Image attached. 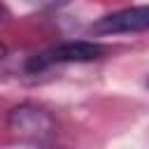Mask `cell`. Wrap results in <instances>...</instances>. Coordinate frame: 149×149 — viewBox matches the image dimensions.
I'll list each match as a JSON object with an SVG mask.
<instances>
[{"instance_id": "6da1fadb", "label": "cell", "mask_w": 149, "mask_h": 149, "mask_svg": "<svg viewBox=\"0 0 149 149\" xmlns=\"http://www.w3.org/2000/svg\"><path fill=\"white\" fill-rule=\"evenodd\" d=\"M7 126L14 137H19L21 142H30V144H44L56 133V119L44 107L28 105V102L9 112Z\"/></svg>"}, {"instance_id": "7a4b0ae2", "label": "cell", "mask_w": 149, "mask_h": 149, "mask_svg": "<svg viewBox=\"0 0 149 149\" xmlns=\"http://www.w3.org/2000/svg\"><path fill=\"white\" fill-rule=\"evenodd\" d=\"M105 54H107V47L98 44V42H86V40L63 42V44H56L47 51L30 56L28 63H26V70L28 72H42L47 68L63 65V63H88V61L102 58Z\"/></svg>"}, {"instance_id": "3957f363", "label": "cell", "mask_w": 149, "mask_h": 149, "mask_svg": "<svg viewBox=\"0 0 149 149\" xmlns=\"http://www.w3.org/2000/svg\"><path fill=\"white\" fill-rule=\"evenodd\" d=\"M142 30H149V5L112 12L91 26L93 35H121V33H142Z\"/></svg>"}, {"instance_id": "277c9868", "label": "cell", "mask_w": 149, "mask_h": 149, "mask_svg": "<svg viewBox=\"0 0 149 149\" xmlns=\"http://www.w3.org/2000/svg\"><path fill=\"white\" fill-rule=\"evenodd\" d=\"M26 2L37 5V7H44V5H61V2H65V0H26Z\"/></svg>"}]
</instances>
